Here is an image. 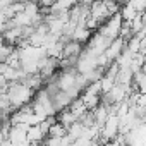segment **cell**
I'll list each match as a JSON object with an SVG mask.
<instances>
[{"label":"cell","instance_id":"obj_1","mask_svg":"<svg viewBox=\"0 0 146 146\" xmlns=\"http://www.w3.org/2000/svg\"><path fill=\"white\" fill-rule=\"evenodd\" d=\"M31 95H33V90H29L28 86H24V84H14L11 88V93H9V102L12 105L19 107V105H24L31 98Z\"/></svg>","mask_w":146,"mask_h":146},{"label":"cell","instance_id":"obj_3","mask_svg":"<svg viewBox=\"0 0 146 146\" xmlns=\"http://www.w3.org/2000/svg\"><path fill=\"white\" fill-rule=\"evenodd\" d=\"M134 79H136V84L141 88V91L146 93V74L144 72H137V74L134 76Z\"/></svg>","mask_w":146,"mask_h":146},{"label":"cell","instance_id":"obj_2","mask_svg":"<svg viewBox=\"0 0 146 146\" xmlns=\"http://www.w3.org/2000/svg\"><path fill=\"white\" fill-rule=\"evenodd\" d=\"M120 119L115 115V113H112V115H108V119L105 120V124H103V129H102V134H103V137L105 139H112L117 132H119V129H120Z\"/></svg>","mask_w":146,"mask_h":146}]
</instances>
